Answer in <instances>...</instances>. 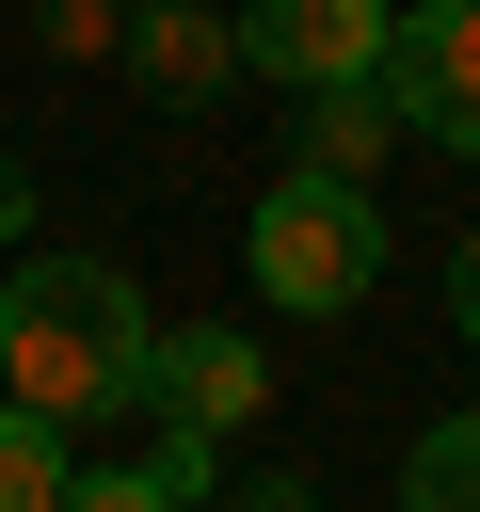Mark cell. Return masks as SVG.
Segmentation results:
<instances>
[{"instance_id": "obj_12", "label": "cell", "mask_w": 480, "mask_h": 512, "mask_svg": "<svg viewBox=\"0 0 480 512\" xmlns=\"http://www.w3.org/2000/svg\"><path fill=\"white\" fill-rule=\"evenodd\" d=\"M448 320H464V352H480V224H464V256H448Z\"/></svg>"}, {"instance_id": "obj_11", "label": "cell", "mask_w": 480, "mask_h": 512, "mask_svg": "<svg viewBox=\"0 0 480 512\" xmlns=\"http://www.w3.org/2000/svg\"><path fill=\"white\" fill-rule=\"evenodd\" d=\"M112 32H128V0H32V48L48 64H96Z\"/></svg>"}, {"instance_id": "obj_13", "label": "cell", "mask_w": 480, "mask_h": 512, "mask_svg": "<svg viewBox=\"0 0 480 512\" xmlns=\"http://www.w3.org/2000/svg\"><path fill=\"white\" fill-rule=\"evenodd\" d=\"M224 512H320V496H304V480H240Z\"/></svg>"}, {"instance_id": "obj_2", "label": "cell", "mask_w": 480, "mask_h": 512, "mask_svg": "<svg viewBox=\"0 0 480 512\" xmlns=\"http://www.w3.org/2000/svg\"><path fill=\"white\" fill-rule=\"evenodd\" d=\"M240 256H256V288H272L288 320H352L368 272H384V208H368V176H304V160H288V176L256 192V240H240Z\"/></svg>"}, {"instance_id": "obj_7", "label": "cell", "mask_w": 480, "mask_h": 512, "mask_svg": "<svg viewBox=\"0 0 480 512\" xmlns=\"http://www.w3.org/2000/svg\"><path fill=\"white\" fill-rule=\"evenodd\" d=\"M384 144H400V96H384V80H320V96L288 112V160H304V176H368Z\"/></svg>"}, {"instance_id": "obj_8", "label": "cell", "mask_w": 480, "mask_h": 512, "mask_svg": "<svg viewBox=\"0 0 480 512\" xmlns=\"http://www.w3.org/2000/svg\"><path fill=\"white\" fill-rule=\"evenodd\" d=\"M64 480H80V432L0 384V512H64Z\"/></svg>"}, {"instance_id": "obj_10", "label": "cell", "mask_w": 480, "mask_h": 512, "mask_svg": "<svg viewBox=\"0 0 480 512\" xmlns=\"http://www.w3.org/2000/svg\"><path fill=\"white\" fill-rule=\"evenodd\" d=\"M64 512H192V480L176 464H96V480H64Z\"/></svg>"}, {"instance_id": "obj_5", "label": "cell", "mask_w": 480, "mask_h": 512, "mask_svg": "<svg viewBox=\"0 0 480 512\" xmlns=\"http://www.w3.org/2000/svg\"><path fill=\"white\" fill-rule=\"evenodd\" d=\"M144 400L176 416V432H240V416H272V352L240 336V320H160V368H144Z\"/></svg>"}, {"instance_id": "obj_1", "label": "cell", "mask_w": 480, "mask_h": 512, "mask_svg": "<svg viewBox=\"0 0 480 512\" xmlns=\"http://www.w3.org/2000/svg\"><path fill=\"white\" fill-rule=\"evenodd\" d=\"M144 368H160V304H144L112 256H16V272H0V384H16L32 416L96 432V416L144 400Z\"/></svg>"}, {"instance_id": "obj_14", "label": "cell", "mask_w": 480, "mask_h": 512, "mask_svg": "<svg viewBox=\"0 0 480 512\" xmlns=\"http://www.w3.org/2000/svg\"><path fill=\"white\" fill-rule=\"evenodd\" d=\"M16 224H32V176H16V160H0V240H16Z\"/></svg>"}, {"instance_id": "obj_4", "label": "cell", "mask_w": 480, "mask_h": 512, "mask_svg": "<svg viewBox=\"0 0 480 512\" xmlns=\"http://www.w3.org/2000/svg\"><path fill=\"white\" fill-rule=\"evenodd\" d=\"M384 32H400V0H240V80H288V96L384 80Z\"/></svg>"}, {"instance_id": "obj_9", "label": "cell", "mask_w": 480, "mask_h": 512, "mask_svg": "<svg viewBox=\"0 0 480 512\" xmlns=\"http://www.w3.org/2000/svg\"><path fill=\"white\" fill-rule=\"evenodd\" d=\"M400 512H480V416H432V432H416Z\"/></svg>"}, {"instance_id": "obj_3", "label": "cell", "mask_w": 480, "mask_h": 512, "mask_svg": "<svg viewBox=\"0 0 480 512\" xmlns=\"http://www.w3.org/2000/svg\"><path fill=\"white\" fill-rule=\"evenodd\" d=\"M384 96H400V144L480 160V0H400V32H384Z\"/></svg>"}, {"instance_id": "obj_6", "label": "cell", "mask_w": 480, "mask_h": 512, "mask_svg": "<svg viewBox=\"0 0 480 512\" xmlns=\"http://www.w3.org/2000/svg\"><path fill=\"white\" fill-rule=\"evenodd\" d=\"M112 64H128V96H160V112H208V96L240 80V16H208V0H128Z\"/></svg>"}]
</instances>
